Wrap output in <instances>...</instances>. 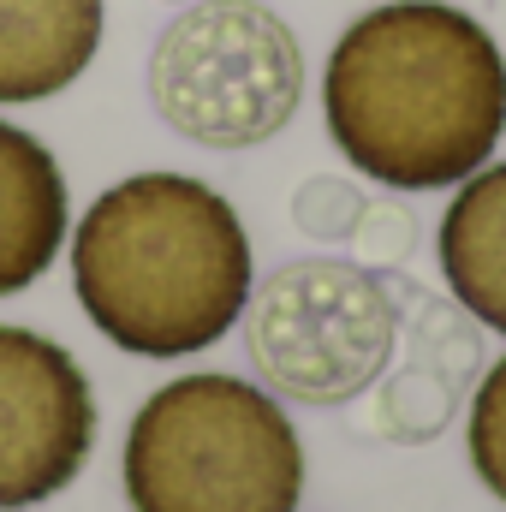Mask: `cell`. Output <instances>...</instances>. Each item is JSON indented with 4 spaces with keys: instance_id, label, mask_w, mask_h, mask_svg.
<instances>
[{
    "instance_id": "cell-11",
    "label": "cell",
    "mask_w": 506,
    "mask_h": 512,
    "mask_svg": "<svg viewBox=\"0 0 506 512\" xmlns=\"http://www.w3.org/2000/svg\"><path fill=\"white\" fill-rule=\"evenodd\" d=\"M465 453L477 483L506 507V358L483 370V382L471 387V417H465Z\"/></svg>"
},
{
    "instance_id": "cell-6",
    "label": "cell",
    "mask_w": 506,
    "mask_h": 512,
    "mask_svg": "<svg viewBox=\"0 0 506 512\" xmlns=\"http://www.w3.org/2000/svg\"><path fill=\"white\" fill-rule=\"evenodd\" d=\"M96 447V393L78 358L0 322V512H30L78 483Z\"/></svg>"
},
{
    "instance_id": "cell-3",
    "label": "cell",
    "mask_w": 506,
    "mask_h": 512,
    "mask_svg": "<svg viewBox=\"0 0 506 512\" xmlns=\"http://www.w3.org/2000/svg\"><path fill=\"white\" fill-rule=\"evenodd\" d=\"M120 477L131 512H298L304 441L268 387L197 370L137 405Z\"/></svg>"
},
{
    "instance_id": "cell-8",
    "label": "cell",
    "mask_w": 506,
    "mask_h": 512,
    "mask_svg": "<svg viewBox=\"0 0 506 512\" xmlns=\"http://www.w3.org/2000/svg\"><path fill=\"white\" fill-rule=\"evenodd\" d=\"M72 233V197L54 149L0 120V298L36 286Z\"/></svg>"
},
{
    "instance_id": "cell-12",
    "label": "cell",
    "mask_w": 506,
    "mask_h": 512,
    "mask_svg": "<svg viewBox=\"0 0 506 512\" xmlns=\"http://www.w3.org/2000/svg\"><path fill=\"white\" fill-rule=\"evenodd\" d=\"M364 209H370L364 191L346 185V179H334V173L304 179L298 197H292V221H298L310 239H352V227L364 221Z\"/></svg>"
},
{
    "instance_id": "cell-4",
    "label": "cell",
    "mask_w": 506,
    "mask_h": 512,
    "mask_svg": "<svg viewBox=\"0 0 506 512\" xmlns=\"http://www.w3.org/2000/svg\"><path fill=\"white\" fill-rule=\"evenodd\" d=\"M149 102L161 126L203 149H256L304 102V48L262 0H191L149 48Z\"/></svg>"
},
{
    "instance_id": "cell-2",
    "label": "cell",
    "mask_w": 506,
    "mask_h": 512,
    "mask_svg": "<svg viewBox=\"0 0 506 512\" xmlns=\"http://www.w3.org/2000/svg\"><path fill=\"white\" fill-rule=\"evenodd\" d=\"M256 262L239 209L191 173H131L72 227V292L131 358H191L227 340Z\"/></svg>"
},
{
    "instance_id": "cell-9",
    "label": "cell",
    "mask_w": 506,
    "mask_h": 512,
    "mask_svg": "<svg viewBox=\"0 0 506 512\" xmlns=\"http://www.w3.org/2000/svg\"><path fill=\"white\" fill-rule=\"evenodd\" d=\"M435 251L459 310L489 334H506V161H483L471 179H459Z\"/></svg>"
},
{
    "instance_id": "cell-13",
    "label": "cell",
    "mask_w": 506,
    "mask_h": 512,
    "mask_svg": "<svg viewBox=\"0 0 506 512\" xmlns=\"http://www.w3.org/2000/svg\"><path fill=\"white\" fill-rule=\"evenodd\" d=\"M167 6H191V0H167Z\"/></svg>"
},
{
    "instance_id": "cell-5",
    "label": "cell",
    "mask_w": 506,
    "mask_h": 512,
    "mask_svg": "<svg viewBox=\"0 0 506 512\" xmlns=\"http://www.w3.org/2000/svg\"><path fill=\"white\" fill-rule=\"evenodd\" d=\"M245 352L274 399L352 405L399 352V304L376 268L346 256L280 262L245 304Z\"/></svg>"
},
{
    "instance_id": "cell-7",
    "label": "cell",
    "mask_w": 506,
    "mask_h": 512,
    "mask_svg": "<svg viewBox=\"0 0 506 512\" xmlns=\"http://www.w3.org/2000/svg\"><path fill=\"white\" fill-rule=\"evenodd\" d=\"M108 30V0H0V108L72 90Z\"/></svg>"
},
{
    "instance_id": "cell-1",
    "label": "cell",
    "mask_w": 506,
    "mask_h": 512,
    "mask_svg": "<svg viewBox=\"0 0 506 512\" xmlns=\"http://www.w3.org/2000/svg\"><path fill=\"white\" fill-rule=\"evenodd\" d=\"M334 149L387 191H441L495 161L506 137V54L453 0H381L322 66Z\"/></svg>"
},
{
    "instance_id": "cell-10",
    "label": "cell",
    "mask_w": 506,
    "mask_h": 512,
    "mask_svg": "<svg viewBox=\"0 0 506 512\" xmlns=\"http://www.w3.org/2000/svg\"><path fill=\"white\" fill-rule=\"evenodd\" d=\"M453 399H459V376L453 370L435 376L429 358H411L399 376H387V387H381V429L393 441H429L453 417Z\"/></svg>"
}]
</instances>
